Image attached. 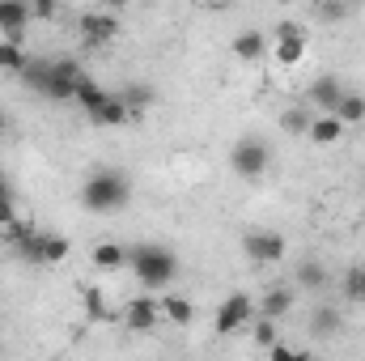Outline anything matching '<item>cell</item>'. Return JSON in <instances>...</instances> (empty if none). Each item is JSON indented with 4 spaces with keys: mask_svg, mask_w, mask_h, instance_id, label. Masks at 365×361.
Masks as SVG:
<instances>
[{
    "mask_svg": "<svg viewBox=\"0 0 365 361\" xmlns=\"http://www.w3.org/2000/svg\"><path fill=\"white\" fill-rule=\"evenodd\" d=\"M289 306H293V293H289V289H268V293H264V302H255V315H259V319H284V315H289Z\"/></svg>",
    "mask_w": 365,
    "mask_h": 361,
    "instance_id": "12",
    "label": "cell"
},
{
    "mask_svg": "<svg viewBox=\"0 0 365 361\" xmlns=\"http://www.w3.org/2000/svg\"><path fill=\"white\" fill-rule=\"evenodd\" d=\"M21 86L47 98V86H51V60H30V68L21 73Z\"/></svg>",
    "mask_w": 365,
    "mask_h": 361,
    "instance_id": "21",
    "label": "cell"
},
{
    "mask_svg": "<svg viewBox=\"0 0 365 361\" xmlns=\"http://www.w3.org/2000/svg\"><path fill=\"white\" fill-rule=\"evenodd\" d=\"M297 285H306V289H323V285H327V268L314 264V260H306V264L297 268Z\"/></svg>",
    "mask_w": 365,
    "mask_h": 361,
    "instance_id": "26",
    "label": "cell"
},
{
    "mask_svg": "<svg viewBox=\"0 0 365 361\" xmlns=\"http://www.w3.org/2000/svg\"><path fill=\"white\" fill-rule=\"evenodd\" d=\"M30 17L34 13H30L26 0H0V34H4V43H21V30H26Z\"/></svg>",
    "mask_w": 365,
    "mask_h": 361,
    "instance_id": "11",
    "label": "cell"
},
{
    "mask_svg": "<svg viewBox=\"0 0 365 361\" xmlns=\"http://www.w3.org/2000/svg\"><path fill=\"white\" fill-rule=\"evenodd\" d=\"M344 81L340 77H331V73H323L314 86H310V106H314V115H336V106H340V98H344Z\"/></svg>",
    "mask_w": 365,
    "mask_h": 361,
    "instance_id": "9",
    "label": "cell"
},
{
    "mask_svg": "<svg viewBox=\"0 0 365 361\" xmlns=\"http://www.w3.org/2000/svg\"><path fill=\"white\" fill-rule=\"evenodd\" d=\"M268 166H272V149L259 136H242L230 149V171L238 179H259V175H268Z\"/></svg>",
    "mask_w": 365,
    "mask_h": 361,
    "instance_id": "3",
    "label": "cell"
},
{
    "mask_svg": "<svg viewBox=\"0 0 365 361\" xmlns=\"http://www.w3.org/2000/svg\"><path fill=\"white\" fill-rule=\"evenodd\" d=\"M128 119H132V115H128V106L119 102V93H110V98H106V106L93 115L90 123H98V128H123Z\"/></svg>",
    "mask_w": 365,
    "mask_h": 361,
    "instance_id": "19",
    "label": "cell"
},
{
    "mask_svg": "<svg viewBox=\"0 0 365 361\" xmlns=\"http://www.w3.org/2000/svg\"><path fill=\"white\" fill-rule=\"evenodd\" d=\"M68 251H73V243H68L64 234H47V260H43V264H64Z\"/></svg>",
    "mask_w": 365,
    "mask_h": 361,
    "instance_id": "27",
    "label": "cell"
},
{
    "mask_svg": "<svg viewBox=\"0 0 365 361\" xmlns=\"http://www.w3.org/2000/svg\"><path fill=\"white\" fill-rule=\"evenodd\" d=\"M30 13L43 17V21H51V17H56V4H51V0H38V4H30Z\"/></svg>",
    "mask_w": 365,
    "mask_h": 361,
    "instance_id": "32",
    "label": "cell"
},
{
    "mask_svg": "<svg viewBox=\"0 0 365 361\" xmlns=\"http://www.w3.org/2000/svg\"><path fill=\"white\" fill-rule=\"evenodd\" d=\"M158 319H162V302H158L153 293H140V298H132V302L123 306V323H128V332H153Z\"/></svg>",
    "mask_w": 365,
    "mask_h": 361,
    "instance_id": "7",
    "label": "cell"
},
{
    "mask_svg": "<svg viewBox=\"0 0 365 361\" xmlns=\"http://www.w3.org/2000/svg\"><path fill=\"white\" fill-rule=\"evenodd\" d=\"M81 77H86V73H81V64H77L73 56L51 60V86H47V98H51V102H73Z\"/></svg>",
    "mask_w": 365,
    "mask_h": 361,
    "instance_id": "5",
    "label": "cell"
},
{
    "mask_svg": "<svg viewBox=\"0 0 365 361\" xmlns=\"http://www.w3.org/2000/svg\"><path fill=\"white\" fill-rule=\"evenodd\" d=\"M128 264L136 272V280L153 293V289H166L179 272V260L170 247H158V243H140L136 251H128Z\"/></svg>",
    "mask_w": 365,
    "mask_h": 361,
    "instance_id": "2",
    "label": "cell"
},
{
    "mask_svg": "<svg viewBox=\"0 0 365 361\" xmlns=\"http://www.w3.org/2000/svg\"><path fill=\"white\" fill-rule=\"evenodd\" d=\"M106 98H110V93L102 90L93 77H81V86H77V98H73V102H77V106H81V111H86V115L93 119V115L106 106Z\"/></svg>",
    "mask_w": 365,
    "mask_h": 361,
    "instance_id": "13",
    "label": "cell"
},
{
    "mask_svg": "<svg viewBox=\"0 0 365 361\" xmlns=\"http://www.w3.org/2000/svg\"><path fill=\"white\" fill-rule=\"evenodd\" d=\"M119 102L128 106V115H140V111H149V106H153V90H149V86H140V81H132V86H123V90H119Z\"/></svg>",
    "mask_w": 365,
    "mask_h": 361,
    "instance_id": "20",
    "label": "cell"
},
{
    "mask_svg": "<svg viewBox=\"0 0 365 361\" xmlns=\"http://www.w3.org/2000/svg\"><path fill=\"white\" fill-rule=\"evenodd\" d=\"M336 119L349 128V123H361L365 119V93H344L340 106H336Z\"/></svg>",
    "mask_w": 365,
    "mask_h": 361,
    "instance_id": "24",
    "label": "cell"
},
{
    "mask_svg": "<svg viewBox=\"0 0 365 361\" xmlns=\"http://www.w3.org/2000/svg\"><path fill=\"white\" fill-rule=\"evenodd\" d=\"M349 13H353V9H349V4H336V0H323V4L314 9V17H319V21H344Z\"/></svg>",
    "mask_w": 365,
    "mask_h": 361,
    "instance_id": "30",
    "label": "cell"
},
{
    "mask_svg": "<svg viewBox=\"0 0 365 361\" xmlns=\"http://www.w3.org/2000/svg\"><path fill=\"white\" fill-rule=\"evenodd\" d=\"M4 128H9V119H4V115H0V136H4Z\"/></svg>",
    "mask_w": 365,
    "mask_h": 361,
    "instance_id": "34",
    "label": "cell"
},
{
    "mask_svg": "<svg viewBox=\"0 0 365 361\" xmlns=\"http://www.w3.org/2000/svg\"><path fill=\"white\" fill-rule=\"evenodd\" d=\"M344 293H349L353 302H365V268H349V276H344Z\"/></svg>",
    "mask_w": 365,
    "mask_h": 361,
    "instance_id": "29",
    "label": "cell"
},
{
    "mask_svg": "<svg viewBox=\"0 0 365 361\" xmlns=\"http://www.w3.org/2000/svg\"><path fill=\"white\" fill-rule=\"evenodd\" d=\"M0 204H13V187H9L4 175H0Z\"/></svg>",
    "mask_w": 365,
    "mask_h": 361,
    "instance_id": "33",
    "label": "cell"
},
{
    "mask_svg": "<svg viewBox=\"0 0 365 361\" xmlns=\"http://www.w3.org/2000/svg\"><path fill=\"white\" fill-rule=\"evenodd\" d=\"M268 357H272V361H314L310 353H302V349H289V345H272V349H268Z\"/></svg>",
    "mask_w": 365,
    "mask_h": 361,
    "instance_id": "31",
    "label": "cell"
},
{
    "mask_svg": "<svg viewBox=\"0 0 365 361\" xmlns=\"http://www.w3.org/2000/svg\"><path fill=\"white\" fill-rule=\"evenodd\" d=\"M310 123H314V111H310V106H293V111H284V115H280V128H284V132H293V136H306V132H310Z\"/></svg>",
    "mask_w": 365,
    "mask_h": 361,
    "instance_id": "23",
    "label": "cell"
},
{
    "mask_svg": "<svg viewBox=\"0 0 365 361\" xmlns=\"http://www.w3.org/2000/svg\"><path fill=\"white\" fill-rule=\"evenodd\" d=\"M123 264H128V251H123L119 243H98V247H93V268L119 272Z\"/></svg>",
    "mask_w": 365,
    "mask_h": 361,
    "instance_id": "17",
    "label": "cell"
},
{
    "mask_svg": "<svg viewBox=\"0 0 365 361\" xmlns=\"http://www.w3.org/2000/svg\"><path fill=\"white\" fill-rule=\"evenodd\" d=\"M255 345H259V349H272V345H280L272 319H259V315H255Z\"/></svg>",
    "mask_w": 365,
    "mask_h": 361,
    "instance_id": "28",
    "label": "cell"
},
{
    "mask_svg": "<svg viewBox=\"0 0 365 361\" xmlns=\"http://www.w3.org/2000/svg\"><path fill=\"white\" fill-rule=\"evenodd\" d=\"M81 302H86V315H90L93 323H106V319H110V310H106V298H102V289H86V293H81Z\"/></svg>",
    "mask_w": 365,
    "mask_h": 361,
    "instance_id": "25",
    "label": "cell"
},
{
    "mask_svg": "<svg viewBox=\"0 0 365 361\" xmlns=\"http://www.w3.org/2000/svg\"><path fill=\"white\" fill-rule=\"evenodd\" d=\"M81 204H86V213H93V217L123 213V208L132 204V179H128L119 166H102V171H93L90 179H86Z\"/></svg>",
    "mask_w": 365,
    "mask_h": 361,
    "instance_id": "1",
    "label": "cell"
},
{
    "mask_svg": "<svg viewBox=\"0 0 365 361\" xmlns=\"http://www.w3.org/2000/svg\"><path fill=\"white\" fill-rule=\"evenodd\" d=\"M255 323V302L247 293H230L221 306H217V336H234L238 327Z\"/></svg>",
    "mask_w": 365,
    "mask_h": 361,
    "instance_id": "4",
    "label": "cell"
},
{
    "mask_svg": "<svg viewBox=\"0 0 365 361\" xmlns=\"http://www.w3.org/2000/svg\"><path fill=\"white\" fill-rule=\"evenodd\" d=\"M242 247H247V255H251L255 264H280V260H284V234H276V230H255V234H247Z\"/></svg>",
    "mask_w": 365,
    "mask_h": 361,
    "instance_id": "8",
    "label": "cell"
},
{
    "mask_svg": "<svg viewBox=\"0 0 365 361\" xmlns=\"http://www.w3.org/2000/svg\"><path fill=\"white\" fill-rule=\"evenodd\" d=\"M340 327H344V319H340V310H336V306H319V310H314V319H310V332H314L319 340H331Z\"/></svg>",
    "mask_w": 365,
    "mask_h": 361,
    "instance_id": "16",
    "label": "cell"
},
{
    "mask_svg": "<svg viewBox=\"0 0 365 361\" xmlns=\"http://www.w3.org/2000/svg\"><path fill=\"white\" fill-rule=\"evenodd\" d=\"M314 145H336L340 136H344V123L336 119V115H314V123H310V132H306Z\"/></svg>",
    "mask_w": 365,
    "mask_h": 361,
    "instance_id": "14",
    "label": "cell"
},
{
    "mask_svg": "<svg viewBox=\"0 0 365 361\" xmlns=\"http://www.w3.org/2000/svg\"><path fill=\"white\" fill-rule=\"evenodd\" d=\"M306 60V30L293 26V21H280L276 26V64L280 68H297Z\"/></svg>",
    "mask_w": 365,
    "mask_h": 361,
    "instance_id": "6",
    "label": "cell"
},
{
    "mask_svg": "<svg viewBox=\"0 0 365 361\" xmlns=\"http://www.w3.org/2000/svg\"><path fill=\"white\" fill-rule=\"evenodd\" d=\"M162 315H166L170 323H179V327H187V323L195 319V306H191L187 298H179V293H170V298H162Z\"/></svg>",
    "mask_w": 365,
    "mask_h": 361,
    "instance_id": "22",
    "label": "cell"
},
{
    "mask_svg": "<svg viewBox=\"0 0 365 361\" xmlns=\"http://www.w3.org/2000/svg\"><path fill=\"white\" fill-rule=\"evenodd\" d=\"M26 68H30V56L21 51V43H4V39H0V73L21 77Z\"/></svg>",
    "mask_w": 365,
    "mask_h": 361,
    "instance_id": "18",
    "label": "cell"
},
{
    "mask_svg": "<svg viewBox=\"0 0 365 361\" xmlns=\"http://www.w3.org/2000/svg\"><path fill=\"white\" fill-rule=\"evenodd\" d=\"M264 47H268V39H264L259 30H242V34H234V56H238V60H251V64H255V60L264 56Z\"/></svg>",
    "mask_w": 365,
    "mask_h": 361,
    "instance_id": "15",
    "label": "cell"
},
{
    "mask_svg": "<svg viewBox=\"0 0 365 361\" xmlns=\"http://www.w3.org/2000/svg\"><path fill=\"white\" fill-rule=\"evenodd\" d=\"M115 34H119L115 13H81V39H86V47H106Z\"/></svg>",
    "mask_w": 365,
    "mask_h": 361,
    "instance_id": "10",
    "label": "cell"
},
{
    "mask_svg": "<svg viewBox=\"0 0 365 361\" xmlns=\"http://www.w3.org/2000/svg\"><path fill=\"white\" fill-rule=\"evenodd\" d=\"M0 349H4V345H0Z\"/></svg>",
    "mask_w": 365,
    "mask_h": 361,
    "instance_id": "35",
    "label": "cell"
}]
</instances>
